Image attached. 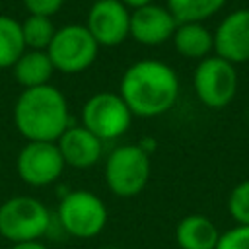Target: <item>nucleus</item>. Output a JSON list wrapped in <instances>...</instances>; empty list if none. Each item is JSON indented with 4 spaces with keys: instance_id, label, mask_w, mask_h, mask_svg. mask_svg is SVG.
Listing matches in <instances>:
<instances>
[{
    "instance_id": "nucleus-1",
    "label": "nucleus",
    "mask_w": 249,
    "mask_h": 249,
    "mask_svg": "<svg viewBox=\"0 0 249 249\" xmlns=\"http://www.w3.org/2000/svg\"><path fill=\"white\" fill-rule=\"evenodd\" d=\"M181 93L179 76L173 66L158 58L132 62L121 76L119 95L134 117L152 119L175 107Z\"/></svg>"
},
{
    "instance_id": "nucleus-2",
    "label": "nucleus",
    "mask_w": 249,
    "mask_h": 249,
    "mask_svg": "<svg viewBox=\"0 0 249 249\" xmlns=\"http://www.w3.org/2000/svg\"><path fill=\"white\" fill-rule=\"evenodd\" d=\"M14 124L27 142H56L72 124L64 93L51 84L21 89L14 103Z\"/></svg>"
},
{
    "instance_id": "nucleus-3",
    "label": "nucleus",
    "mask_w": 249,
    "mask_h": 249,
    "mask_svg": "<svg viewBox=\"0 0 249 249\" xmlns=\"http://www.w3.org/2000/svg\"><path fill=\"white\" fill-rule=\"evenodd\" d=\"M150 156L142 144L117 146L103 165L105 185L119 198H132L140 195L150 181Z\"/></svg>"
},
{
    "instance_id": "nucleus-4",
    "label": "nucleus",
    "mask_w": 249,
    "mask_h": 249,
    "mask_svg": "<svg viewBox=\"0 0 249 249\" xmlns=\"http://www.w3.org/2000/svg\"><path fill=\"white\" fill-rule=\"evenodd\" d=\"M51 210L35 196L16 195L0 204V235L10 243L41 239L51 230Z\"/></svg>"
},
{
    "instance_id": "nucleus-5",
    "label": "nucleus",
    "mask_w": 249,
    "mask_h": 249,
    "mask_svg": "<svg viewBox=\"0 0 249 249\" xmlns=\"http://www.w3.org/2000/svg\"><path fill=\"white\" fill-rule=\"evenodd\" d=\"M56 220L68 235L91 239L105 230L109 210L103 198L95 193L88 189H74L60 198L56 206Z\"/></svg>"
},
{
    "instance_id": "nucleus-6",
    "label": "nucleus",
    "mask_w": 249,
    "mask_h": 249,
    "mask_svg": "<svg viewBox=\"0 0 249 249\" xmlns=\"http://www.w3.org/2000/svg\"><path fill=\"white\" fill-rule=\"evenodd\" d=\"M47 53L56 72L80 74L97 60L99 45L84 23H66L56 27Z\"/></svg>"
},
{
    "instance_id": "nucleus-7",
    "label": "nucleus",
    "mask_w": 249,
    "mask_h": 249,
    "mask_svg": "<svg viewBox=\"0 0 249 249\" xmlns=\"http://www.w3.org/2000/svg\"><path fill=\"white\" fill-rule=\"evenodd\" d=\"M237 70L231 62L210 54L193 72V88L198 101L208 109L228 107L237 93Z\"/></svg>"
},
{
    "instance_id": "nucleus-8",
    "label": "nucleus",
    "mask_w": 249,
    "mask_h": 249,
    "mask_svg": "<svg viewBox=\"0 0 249 249\" xmlns=\"http://www.w3.org/2000/svg\"><path fill=\"white\" fill-rule=\"evenodd\" d=\"M132 111L123 97L113 91H97L82 105V123L99 140H115L132 124Z\"/></svg>"
},
{
    "instance_id": "nucleus-9",
    "label": "nucleus",
    "mask_w": 249,
    "mask_h": 249,
    "mask_svg": "<svg viewBox=\"0 0 249 249\" xmlns=\"http://www.w3.org/2000/svg\"><path fill=\"white\" fill-rule=\"evenodd\" d=\"M64 160L56 142L29 140L23 144L16 158V171L29 187H49L56 183L64 171Z\"/></svg>"
},
{
    "instance_id": "nucleus-10",
    "label": "nucleus",
    "mask_w": 249,
    "mask_h": 249,
    "mask_svg": "<svg viewBox=\"0 0 249 249\" xmlns=\"http://www.w3.org/2000/svg\"><path fill=\"white\" fill-rule=\"evenodd\" d=\"M84 25L99 47H119L128 39L130 10L121 0L91 2Z\"/></svg>"
},
{
    "instance_id": "nucleus-11",
    "label": "nucleus",
    "mask_w": 249,
    "mask_h": 249,
    "mask_svg": "<svg viewBox=\"0 0 249 249\" xmlns=\"http://www.w3.org/2000/svg\"><path fill=\"white\" fill-rule=\"evenodd\" d=\"M214 33V54L235 64L249 62V8H239L216 25Z\"/></svg>"
},
{
    "instance_id": "nucleus-12",
    "label": "nucleus",
    "mask_w": 249,
    "mask_h": 249,
    "mask_svg": "<svg viewBox=\"0 0 249 249\" xmlns=\"http://www.w3.org/2000/svg\"><path fill=\"white\" fill-rule=\"evenodd\" d=\"M177 23L179 21L173 18V14L167 10V6L152 2L148 6L130 10L128 37L144 47H160V45L171 41Z\"/></svg>"
},
{
    "instance_id": "nucleus-13",
    "label": "nucleus",
    "mask_w": 249,
    "mask_h": 249,
    "mask_svg": "<svg viewBox=\"0 0 249 249\" xmlns=\"http://www.w3.org/2000/svg\"><path fill=\"white\" fill-rule=\"evenodd\" d=\"M56 146L64 165L74 169H89L103 156V140H99L84 124H70L56 140Z\"/></svg>"
},
{
    "instance_id": "nucleus-14",
    "label": "nucleus",
    "mask_w": 249,
    "mask_h": 249,
    "mask_svg": "<svg viewBox=\"0 0 249 249\" xmlns=\"http://www.w3.org/2000/svg\"><path fill=\"white\" fill-rule=\"evenodd\" d=\"M220 233L218 226L204 214H189L175 226L179 249H216Z\"/></svg>"
},
{
    "instance_id": "nucleus-15",
    "label": "nucleus",
    "mask_w": 249,
    "mask_h": 249,
    "mask_svg": "<svg viewBox=\"0 0 249 249\" xmlns=\"http://www.w3.org/2000/svg\"><path fill=\"white\" fill-rule=\"evenodd\" d=\"M175 51L189 60H204L214 54V33L204 23H177L171 37Z\"/></svg>"
},
{
    "instance_id": "nucleus-16",
    "label": "nucleus",
    "mask_w": 249,
    "mask_h": 249,
    "mask_svg": "<svg viewBox=\"0 0 249 249\" xmlns=\"http://www.w3.org/2000/svg\"><path fill=\"white\" fill-rule=\"evenodd\" d=\"M10 70L14 80L23 89L51 84V78L56 72L47 51H31V49H25V53L16 60V64Z\"/></svg>"
},
{
    "instance_id": "nucleus-17",
    "label": "nucleus",
    "mask_w": 249,
    "mask_h": 249,
    "mask_svg": "<svg viewBox=\"0 0 249 249\" xmlns=\"http://www.w3.org/2000/svg\"><path fill=\"white\" fill-rule=\"evenodd\" d=\"M23 53L25 43L21 35V21L12 16L0 14V70L12 68Z\"/></svg>"
},
{
    "instance_id": "nucleus-18",
    "label": "nucleus",
    "mask_w": 249,
    "mask_h": 249,
    "mask_svg": "<svg viewBox=\"0 0 249 249\" xmlns=\"http://www.w3.org/2000/svg\"><path fill=\"white\" fill-rule=\"evenodd\" d=\"M226 2L228 0H165V6L179 23H204L216 16Z\"/></svg>"
},
{
    "instance_id": "nucleus-19",
    "label": "nucleus",
    "mask_w": 249,
    "mask_h": 249,
    "mask_svg": "<svg viewBox=\"0 0 249 249\" xmlns=\"http://www.w3.org/2000/svg\"><path fill=\"white\" fill-rule=\"evenodd\" d=\"M54 33H56V27L53 23V18L27 14V18L21 21V35H23L25 49L47 51Z\"/></svg>"
},
{
    "instance_id": "nucleus-20",
    "label": "nucleus",
    "mask_w": 249,
    "mask_h": 249,
    "mask_svg": "<svg viewBox=\"0 0 249 249\" xmlns=\"http://www.w3.org/2000/svg\"><path fill=\"white\" fill-rule=\"evenodd\" d=\"M228 212L237 226H249V179L239 181L230 191Z\"/></svg>"
},
{
    "instance_id": "nucleus-21",
    "label": "nucleus",
    "mask_w": 249,
    "mask_h": 249,
    "mask_svg": "<svg viewBox=\"0 0 249 249\" xmlns=\"http://www.w3.org/2000/svg\"><path fill=\"white\" fill-rule=\"evenodd\" d=\"M216 249H249V226H233L222 231Z\"/></svg>"
},
{
    "instance_id": "nucleus-22",
    "label": "nucleus",
    "mask_w": 249,
    "mask_h": 249,
    "mask_svg": "<svg viewBox=\"0 0 249 249\" xmlns=\"http://www.w3.org/2000/svg\"><path fill=\"white\" fill-rule=\"evenodd\" d=\"M66 0H21L23 8L27 10V14L31 16H47L53 18L54 14L60 12V8L64 6Z\"/></svg>"
},
{
    "instance_id": "nucleus-23",
    "label": "nucleus",
    "mask_w": 249,
    "mask_h": 249,
    "mask_svg": "<svg viewBox=\"0 0 249 249\" xmlns=\"http://www.w3.org/2000/svg\"><path fill=\"white\" fill-rule=\"evenodd\" d=\"M10 249H49L41 239L37 241H19V243H12Z\"/></svg>"
},
{
    "instance_id": "nucleus-24",
    "label": "nucleus",
    "mask_w": 249,
    "mask_h": 249,
    "mask_svg": "<svg viewBox=\"0 0 249 249\" xmlns=\"http://www.w3.org/2000/svg\"><path fill=\"white\" fill-rule=\"evenodd\" d=\"M128 10H136V8H142V6H148L152 4L154 0H121Z\"/></svg>"
},
{
    "instance_id": "nucleus-25",
    "label": "nucleus",
    "mask_w": 249,
    "mask_h": 249,
    "mask_svg": "<svg viewBox=\"0 0 249 249\" xmlns=\"http://www.w3.org/2000/svg\"><path fill=\"white\" fill-rule=\"evenodd\" d=\"M99 249H121V247H111V245H109V247H99Z\"/></svg>"
},
{
    "instance_id": "nucleus-26",
    "label": "nucleus",
    "mask_w": 249,
    "mask_h": 249,
    "mask_svg": "<svg viewBox=\"0 0 249 249\" xmlns=\"http://www.w3.org/2000/svg\"><path fill=\"white\" fill-rule=\"evenodd\" d=\"M93 2H97V0H93Z\"/></svg>"
}]
</instances>
